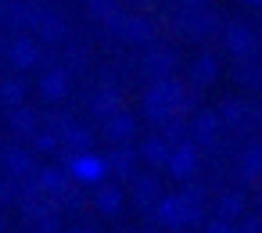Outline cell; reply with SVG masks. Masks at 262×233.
<instances>
[{
    "instance_id": "cell-1",
    "label": "cell",
    "mask_w": 262,
    "mask_h": 233,
    "mask_svg": "<svg viewBox=\"0 0 262 233\" xmlns=\"http://www.w3.org/2000/svg\"><path fill=\"white\" fill-rule=\"evenodd\" d=\"M72 172H76L79 179H101V176H104V165H101V158L86 154V158H76V161H72Z\"/></svg>"
}]
</instances>
